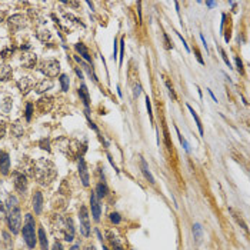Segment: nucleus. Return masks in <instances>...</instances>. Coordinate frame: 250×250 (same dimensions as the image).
Returning a JSON list of instances; mask_svg holds the SVG:
<instances>
[{
	"instance_id": "nucleus-1",
	"label": "nucleus",
	"mask_w": 250,
	"mask_h": 250,
	"mask_svg": "<svg viewBox=\"0 0 250 250\" xmlns=\"http://www.w3.org/2000/svg\"><path fill=\"white\" fill-rule=\"evenodd\" d=\"M22 234H23L26 246L30 250H33L36 247V243H37V236H36V222H34V217L32 216L30 213H27L26 216H24Z\"/></svg>"
},
{
	"instance_id": "nucleus-2",
	"label": "nucleus",
	"mask_w": 250,
	"mask_h": 250,
	"mask_svg": "<svg viewBox=\"0 0 250 250\" xmlns=\"http://www.w3.org/2000/svg\"><path fill=\"white\" fill-rule=\"evenodd\" d=\"M34 174H36V177H37L39 182L44 184L47 180L53 179L54 174H56L53 163L49 162V160L42 159L40 162H37L36 163V166H34Z\"/></svg>"
},
{
	"instance_id": "nucleus-3",
	"label": "nucleus",
	"mask_w": 250,
	"mask_h": 250,
	"mask_svg": "<svg viewBox=\"0 0 250 250\" xmlns=\"http://www.w3.org/2000/svg\"><path fill=\"white\" fill-rule=\"evenodd\" d=\"M7 226H9V230H10L13 234H17L20 232L22 227V212L20 207H13V209H9L7 212Z\"/></svg>"
},
{
	"instance_id": "nucleus-4",
	"label": "nucleus",
	"mask_w": 250,
	"mask_h": 250,
	"mask_svg": "<svg viewBox=\"0 0 250 250\" xmlns=\"http://www.w3.org/2000/svg\"><path fill=\"white\" fill-rule=\"evenodd\" d=\"M39 70L43 73L44 76L47 77H57L60 75V63L54 59H50V60H44L40 63V67Z\"/></svg>"
},
{
	"instance_id": "nucleus-5",
	"label": "nucleus",
	"mask_w": 250,
	"mask_h": 250,
	"mask_svg": "<svg viewBox=\"0 0 250 250\" xmlns=\"http://www.w3.org/2000/svg\"><path fill=\"white\" fill-rule=\"evenodd\" d=\"M79 220H80V233L85 237L90 236V220H89V212L86 206H81L79 210Z\"/></svg>"
},
{
	"instance_id": "nucleus-6",
	"label": "nucleus",
	"mask_w": 250,
	"mask_h": 250,
	"mask_svg": "<svg viewBox=\"0 0 250 250\" xmlns=\"http://www.w3.org/2000/svg\"><path fill=\"white\" fill-rule=\"evenodd\" d=\"M61 230H63L64 242H73L75 240V226H73V220L70 217H61Z\"/></svg>"
},
{
	"instance_id": "nucleus-7",
	"label": "nucleus",
	"mask_w": 250,
	"mask_h": 250,
	"mask_svg": "<svg viewBox=\"0 0 250 250\" xmlns=\"http://www.w3.org/2000/svg\"><path fill=\"white\" fill-rule=\"evenodd\" d=\"M7 24H9V29H10L12 32H19V30H22L23 27H26L27 22H26V17H24L23 14L17 13V14H13V16H10L9 19H7Z\"/></svg>"
},
{
	"instance_id": "nucleus-8",
	"label": "nucleus",
	"mask_w": 250,
	"mask_h": 250,
	"mask_svg": "<svg viewBox=\"0 0 250 250\" xmlns=\"http://www.w3.org/2000/svg\"><path fill=\"white\" fill-rule=\"evenodd\" d=\"M53 105H54V97H51V96H43V97H40L37 100L36 107H37V110L40 113H49L51 110V107H53Z\"/></svg>"
},
{
	"instance_id": "nucleus-9",
	"label": "nucleus",
	"mask_w": 250,
	"mask_h": 250,
	"mask_svg": "<svg viewBox=\"0 0 250 250\" xmlns=\"http://www.w3.org/2000/svg\"><path fill=\"white\" fill-rule=\"evenodd\" d=\"M90 209H91L93 220H95V222H100L101 207H100V202H99V199H97L95 192H91V194H90Z\"/></svg>"
},
{
	"instance_id": "nucleus-10",
	"label": "nucleus",
	"mask_w": 250,
	"mask_h": 250,
	"mask_svg": "<svg viewBox=\"0 0 250 250\" xmlns=\"http://www.w3.org/2000/svg\"><path fill=\"white\" fill-rule=\"evenodd\" d=\"M14 176V189H16L17 193H26L27 190V177L23 174V173H19V172H14L13 173Z\"/></svg>"
},
{
	"instance_id": "nucleus-11",
	"label": "nucleus",
	"mask_w": 250,
	"mask_h": 250,
	"mask_svg": "<svg viewBox=\"0 0 250 250\" xmlns=\"http://www.w3.org/2000/svg\"><path fill=\"white\" fill-rule=\"evenodd\" d=\"M79 176H80V180H81V184L85 187H89L90 184V176H89V172H87V166H86V162L83 157H79Z\"/></svg>"
},
{
	"instance_id": "nucleus-12",
	"label": "nucleus",
	"mask_w": 250,
	"mask_h": 250,
	"mask_svg": "<svg viewBox=\"0 0 250 250\" xmlns=\"http://www.w3.org/2000/svg\"><path fill=\"white\" fill-rule=\"evenodd\" d=\"M16 85L22 95H27V93L34 87V81H33V79L29 77V76H23V77H20L17 80Z\"/></svg>"
},
{
	"instance_id": "nucleus-13",
	"label": "nucleus",
	"mask_w": 250,
	"mask_h": 250,
	"mask_svg": "<svg viewBox=\"0 0 250 250\" xmlns=\"http://www.w3.org/2000/svg\"><path fill=\"white\" fill-rule=\"evenodd\" d=\"M10 170V156L0 150V174H7Z\"/></svg>"
},
{
	"instance_id": "nucleus-14",
	"label": "nucleus",
	"mask_w": 250,
	"mask_h": 250,
	"mask_svg": "<svg viewBox=\"0 0 250 250\" xmlns=\"http://www.w3.org/2000/svg\"><path fill=\"white\" fill-rule=\"evenodd\" d=\"M51 87H53V81H51L50 79H43V80H40L39 83H36L33 89L37 95H42V93H44V91L50 90Z\"/></svg>"
},
{
	"instance_id": "nucleus-15",
	"label": "nucleus",
	"mask_w": 250,
	"mask_h": 250,
	"mask_svg": "<svg viewBox=\"0 0 250 250\" xmlns=\"http://www.w3.org/2000/svg\"><path fill=\"white\" fill-rule=\"evenodd\" d=\"M36 61H37V56L34 53H24L22 56V63L26 69H33L36 66Z\"/></svg>"
},
{
	"instance_id": "nucleus-16",
	"label": "nucleus",
	"mask_w": 250,
	"mask_h": 250,
	"mask_svg": "<svg viewBox=\"0 0 250 250\" xmlns=\"http://www.w3.org/2000/svg\"><path fill=\"white\" fill-rule=\"evenodd\" d=\"M33 210L36 214H40L43 210V194L40 192H34L33 194Z\"/></svg>"
},
{
	"instance_id": "nucleus-17",
	"label": "nucleus",
	"mask_w": 250,
	"mask_h": 250,
	"mask_svg": "<svg viewBox=\"0 0 250 250\" xmlns=\"http://www.w3.org/2000/svg\"><path fill=\"white\" fill-rule=\"evenodd\" d=\"M77 93H79V96H80L81 101H83V105L86 106V109H89V106H90V96H89L87 86H86L85 83H81V85H80V87H79Z\"/></svg>"
},
{
	"instance_id": "nucleus-18",
	"label": "nucleus",
	"mask_w": 250,
	"mask_h": 250,
	"mask_svg": "<svg viewBox=\"0 0 250 250\" xmlns=\"http://www.w3.org/2000/svg\"><path fill=\"white\" fill-rule=\"evenodd\" d=\"M37 239H39V243H40V247L42 250H49V240H47V234L44 232L43 227H39L37 230Z\"/></svg>"
},
{
	"instance_id": "nucleus-19",
	"label": "nucleus",
	"mask_w": 250,
	"mask_h": 250,
	"mask_svg": "<svg viewBox=\"0 0 250 250\" xmlns=\"http://www.w3.org/2000/svg\"><path fill=\"white\" fill-rule=\"evenodd\" d=\"M13 76V71L9 64H2L0 66V81H7L10 80Z\"/></svg>"
},
{
	"instance_id": "nucleus-20",
	"label": "nucleus",
	"mask_w": 250,
	"mask_h": 250,
	"mask_svg": "<svg viewBox=\"0 0 250 250\" xmlns=\"http://www.w3.org/2000/svg\"><path fill=\"white\" fill-rule=\"evenodd\" d=\"M140 167H142V172H143V174H145L146 180H147L150 184H154V177H153V174L150 173L149 166H147V163H146V160L143 159V157L140 159Z\"/></svg>"
},
{
	"instance_id": "nucleus-21",
	"label": "nucleus",
	"mask_w": 250,
	"mask_h": 250,
	"mask_svg": "<svg viewBox=\"0 0 250 250\" xmlns=\"http://www.w3.org/2000/svg\"><path fill=\"white\" fill-rule=\"evenodd\" d=\"M75 49L79 51V53H80V56L85 59L86 61L91 63V56L89 54V50H87V47H86L85 44H83V43H76L75 44Z\"/></svg>"
},
{
	"instance_id": "nucleus-22",
	"label": "nucleus",
	"mask_w": 250,
	"mask_h": 250,
	"mask_svg": "<svg viewBox=\"0 0 250 250\" xmlns=\"http://www.w3.org/2000/svg\"><path fill=\"white\" fill-rule=\"evenodd\" d=\"M193 237H194V240H196V243H202V240H203V227L200 223H194L193 224Z\"/></svg>"
},
{
	"instance_id": "nucleus-23",
	"label": "nucleus",
	"mask_w": 250,
	"mask_h": 250,
	"mask_svg": "<svg viewBox=\"0 0 250 250\" xmlns=\"http://www.w3.org/2000/svg\"><path fill=\"white\" fill-rule=\"evenodd\" d=\"M96 196H97V199L100 200V199H103V197H106L107 196V193H109V187H107V184H106L105 182H100L97 184V187H96Z\"/></svg>"
},
{
	"instance_id": "nucleus-24",
	"label": "nucleus",
	"mask_w": 250,
	"mask_h": 250,
	"mask_svg": "<svg viewBox=\"0 0 250 250\" xmlns=\"http://www.w3.org/2000/svg\"><path fill=\"white\" fill-rule=\"evenodd\" d=\"M187 109H189V112L192 113V117L194 119V122H196V125H197V129H199V133H200V136H203L204 135V130H203V125H202V120H200V117L197 116V113H196V110L192 107L190 105H187Z\"/></svg>"
},
{
	"instance_id": "nucleus-25",
	"label": "nucleus",
	"mask_w": 250,
	"mask_h": 250,
	"mask_svg": "<svg viewBox=\"0 0 250 250\" xmlns=\"http://www.w3.org/2000/svg\"><path fill=\"white\" fill-rule=\"evenodd\" d=\"M36 36H37V39H39L40 42H43V43H46V42H50V40H51V33L47 30V29H40V30H37Z\"/></svg>"
},
{
	"instance_id": "nucleus-26",
	"label": "nucleus",
	"mask_w": 250,
	"mask_h": 250,
	"mask_svg": "<svg viewBox=\"0 0 250 250\" xmlns=\"http://www.w3.org/2000/svg\"><path fill=\"white\" fill-rule=\"evenodd\" d=\"M75 59H76V60L79 61V63L81 64V66H83V69H85V70H86V71H87V73H89V76H90V77L93 79V80H95V81H97V76L95 75V70H93V69H90V67H89V64H86L85 61L81 60L80 57H79V56H75Z\"/></svg>"
},
{
	"instance_id": "nucleus-27",
	"label": "nucleus",
	"mask_w": 250,
	"mask_h": 250,
	"mask_svg": "<svg viewBox=\"0 0 250 250\" xmlns=\"http://www.w3.org/2000/svg\"><path fill=\"white\" fill-rule=\"evenodd\" d=\"M12 132H13V135L16 136V137H22V136H23L24 129H23V126H22L20 123L16 122V123L12 125Z\"/></svg>"
},
{
	"instance_id": "nucleus-28",
	"label": "nucleus",
	"mask_w": 250,
	"mask_h": 250,
	"mask_svg": "<svg viewBox=\"0 0 250 250\" xmlns=\"http://www.w3.org/2000/svg\"><path fill=\"white\" fill-rule=\"evenodd\" d=\"M60 86H61V90L63 91H69V87H70V80H69V76L67 75H60Z\"/></svg>"
},
{
	"instance_id": "nucleus-29",
	"label": "nucleus",
	"mask_w": 250,
	"mask_h": 250,
	"mask_svg": "<svg viewBox=\"0 0 250 250\" xmlns=\"http://www.w3.org/2000/svg\"><path fill=\"white\" fill-rule=\"evenodd\" d=\"M174 130H176V133H177V136H179V140H180V143H182L183 149L186 150L187 153H190V146H189V143H187V140L182 136V133H180V130L177 129V126H174Z\"/></svg>"
},
{
	"instance_id": "nucleus-30",
	"label": "nucleus",
	"mask_w": 250,
	"mask_h": 250,
	"mask_svg": "<svg viewBox=\"0 0 250 250\" xmlns=\"http://www.w3.org/2000/svg\"><path fill=\"white\" fill-rule=\"evenodd\" d=\"M12 105H13V100H12V97H6L3 100V103H2V110H3L4 113H9L12 110Z\"/></svg>"
},
{
	"instance_id": "nucleus-31",
	"label": "nucleus",
	"mask_w": 250,
	"mask_h": 250,
	"mask_svg": "<svg viewBox=\"0 0 250 250\" xmlns=\"http://www.w3.org/2000/svg\"><path fill=\"white\" fill-rule=\"evenodd\" d=\"M17 206H19V200H17L16 196H9V197H7V202H6L7 210L13 209V207H17Z\"/></svg>"
},
{
	"instance_id": "nucleus-32",
	"label": "nucleus",
	"mask_w": 250,
	"mask_h": 250,
	"mask_svg": "<svg viewBox=\"0 0 250 250\" xmlns=\"http://www.w3.org/2000/svg\"><path fill=\"white\" fill-rule=\"evenodd\" d=\"M109 240H110V244H112V249L113 250H125V249H123V246L120 244V242H119L116 237H113L112 234H109Z\"/></svg>"
},
{
	"instance_id": "nucleus-33",
	"label": "nucleus",
	"mask_w": 250,
	"mask_h": 250,
	"mask_svg": "<svg viewBox=\"0 0 250 250\" xmlns=\"http://www.w3.org/2000/svg\"><path fill=\"white\" fill-rule=\"evenodd\" d=\"M39 146H40V149H43V150H47V152H50V140L49 139H42L40 142H39Z\"/></svg>"
},
{
	"instance_id": "nucleus-34",
	"label": "nucleus",
	"mask_w": 250,
	"mask_h": 250,
	"mask_svg": "<svg viewBox=\"0 0 250 250\" xmlns=\"http://www.w3.org/2000/svg\"><path fill=\"white\" fill-rule=\"evenodd\" d=\"M110 222H112L113 224H119L120 222H122V216L119 214L117 212H113V213H110Z\"/></svg>"
},
{
	"instance_id": "nucleus-35",
	"label": "nucleus",
	"mask_w": 250,
	"mask_h": 250,
	"mask_svg": "<svg viewBox=\"0 0 250 250\" xmlns=\"http://www.w3.org/2000/svg\"><path fill=\"white\" fill-rule=\"evenodd\" d=\"M164 83H166V87H167V90H169V95H170V97L173 99V100H176V93H174V89H173V86H172V83H170V80L169 79H166L164 80Z\"/></svg>"
},
{
	"instance_id": "nucleus-36",
	"label": "nucleus",
	"mask_w": 250,
	"mask_h": 250,
	"mask_svg": "<svg viewBox=\"0 0 250 250\" xmlns=\"http://www.w3.org/2000/svg\"><path fill=\"white\" fill-rule=\"evenodd\" d=\"M32 116H33V103H27L26 105V120L30 122Z\"/></svg>"
},
{
	"instance_id": "nucleus-37",
	"label": "nucleus",
	"mask_w": 250,
	"mask_h": 250,
	"mask_svg": "<svg viewBox=\"0 0 250 250\" xmlns=\"http://www.w3.org/2000/svg\"><path fill=\"white\" fill-rule=\"evenodd\" d=\"M123 56H125V39H120V57H119V66L123 63Z\"/></svg>"
},
{
	"instance_id": "nucleus-38",
	"label": "nucleus",
	"mask_w": 250,
	"mask_h": 250,
	"mask_svg": "<svg viewBox=\"0 0 250 250\" xmlns=\"http://www.w3.org/2000/svg\"><path fill=\"white\" fill-rule=\"evenodd\" d=\"M234 61H236V67H237V71H239L240 75H243V73H244L243 63H242V60H240V57H239V56H234Z\"/></svg>"
},
{
	"instance_id": "nucleus-39",
	"label": "nucleus",
	"mask_w": 250,
	"mask_h": 250,
	"mask_svg": "<svg viewBox=\"0 0 250 250\" xmlns=\"http://www.w3.org/2000/svg\"><path fill=\"white\" fill-rule=\"evenodd\" d=\"M13 51H14L13 47H7V49H4V50L0 51V56H2L3 59H6V57H9V56H12V54H13Z\"/></svg>"
},
{
	"instance_id": "nucleus-40",
	"label": "nucleus",
	"mask_w": 250,
	"mask_h": 250,
	"mask_svg": "<svg viewBox=\"0 0 250 250\" xmlns=\"http://www.w3.org/2000/svg\"><path fill=\"white\" fill-rule=\"evenodd\" d=\"M219 51H220V54H222V59L224 60V63H226V66L229 69H232V64H230V60H229V57H227V54H226V51L223 50V49H219Z\"/></svg>"
},
{
	"instance_id": "nucleus-41",
	"label": "nucleus",
	"mask_w": 250,
	"mask_h": 250,
	"mask_svg": "<svg viewBox=\"0 0 250 250\" xmlns=\"http://www.w3.org/2000/svg\"><path fill=\"white\" fill-rule=\"evenodd\" d=\"M146 107H147V113H149V116H150V120H152V123H153V113H152V103H150V99H149V96H146Z\"/></svg>"
},
{
	"instance_id": "nucleus-42",
	"label": "nucleus",
	"mask_w": 250,
	"mask_h": 250,
	"mask_svg": "<svg viewBox=\"0 0 250 250\" xmlns=\"http://www.w3.org/2000/svg\"><path fill=\"white\" fill-rule=\"evenodd\" d=\"M163 42H164V47L166 49H173V42L169 40L167 33H163Z\"/></svg>"
},
{
	"instance_id": "nucleus-43",
	"label": "nucleus",
	"mask_w": 250,
	"mask_h": 250,
	"mask_svg": "<svg viewBox=\"0 0 250 250\" xmlns=\"http://www.w3.org/2000/svg\"><path fill=\"white\" fill-rule=\"evenodd\" d=\"M6 123H4V122H0V140H2V139H3L4 137V136H6Z\"/></svg>"
},
{
	"instance_id": "nucleus-44",
	"label": "nucleus",
	"mask_w": 250,
	"mask_h": 250,
	"mask_svg": "<svg viewBox=\"0 0 250 250\" xmlns=\"http://www.w3.org/2000/svg\"><path fill=\"white\" fill-rule=\"evenodd\" d=\"M142 93V86H140V83H137V85H135V90H133V96L135 97H139V95Z\"/></svg>"
},
{
	"instance_id": "nucleus-45",
	"label": "nucleus",
	"mask_w": 250,
	"mask_h": 250,
	"mask_svg": "<svg viewBox=\"0 0 250 250\" xmlns=\"http://www.w3.org/2000/svg\"><path fill=\"white\" fill-rule=\"evenodd\" d=\"M176 34H177V37H179L180 40L183 42V46H184V49H186V51H187V53H190V49H189V46H187V44H186V40L183 39V36H182V34H180V33H177V32H176Z\"/></svg>"
},
{
	"instance_id": "nucleus-46",
	"label": "nucleus",
	"mask_w": 250,
	"mask_h": 250,
	"mask_svg": "<svg viewBox=\"0 0 250 250\" xmlns=\"http://www.w3.org/2000/svg\"><path fill=\"white\" fill-rule=\"evenodd\" d=\"M51 250H64V249H63V246H61L60 242H57V240H56V242H54V244H53V247H51Z\"/></svg>"
},
{
	"instance_id": "nucleus-47",
	"label": "nucleus",
	"mask_w": 250,
	"mask_h": 250,
	"mask_svg": "<svg viewBox=\"0 0 250 250\" xmlns=\"http://www.w3.org/2000/svg\"><path fill=\"white\" fill-rule=\"evenodd\" d=\"M117 40L115 39V43H113V59H116L117 57Z\"/></svg>"
},
{
	"instance_id": "nucleus-48",
	"label": "nucleus",
	"mask_w": 250,
	"mask_h": 250,
	"mask_svg": "<svg viewBox=\"0 0 250 250\" xmlns=\"http://www.w3.org/2000/svg\"><path fill=\"white\" fill-rule=\"evenodd\" d=\"M194 53H196V57H197V60H199V63L200 64H204V61H203V59H202V56H200V53H199V50H197V49H194Z\"/></svg>"
},
{
	"instance_id": "nucleus-49",
	"label": "nucleus",
	"mask_w": 250,
	"mask_h": 250,
	"mask_svg": "<svg viewBox=\"0 0 250 250\" xmlns=\"http://www.w3.org/2000/svg\"><path fill=\"white\" fill-rule=\"evenodd\" d=\"M200 39H202V42H203V46H204V49H206V51L209 53V47H207V43H206V39H204V36H203L202 33H200Z\"/></svg>"
},
{
	"instance_id": "nucleus-50",
	"label": "nucleus",
	"mask_w": 250,
	"mask_h": 250,
	"mask_svg": "<svg viewBox=\"0 0 250 250\" xmlns=\"http://www.w3.org/2000/svg\"><path fill=\"white\" fill-rule=\"evenodd\" d=\"M75 71H76V75L79 76V79H81V80H83V73H81V70H80V69H79V67H76V69H75Z\"/></svg>"
},
{
	"instance_id": "nucleus-51",
	"label": "nucleus",
	"mask_w": 250,
	"mask_h": 250,
	"mask_svg": "<svg viewBox=\"0 0 250 250\" xmlns=\"http://www.w3.org/2000/svg\"><path fill=\"white\" fill-rule=\"evenodd\" d=\"M69 250H81V249H80V244L76 243V244H73V246H71Z\"/></svg>"
},
{
	"instance_id": "nucleus-52",
	"label": "nucleus",
	"mask_w": 250,
	"mask_h": 250,
	"mask_svg": "<svg viewBox=\"0 0 250 250\" xmlns=\"http://www.w3.org/2000/svg\"><path fill=\"white\" fill-rule=\"evenodd\" d=\"M207 91H209V95H210V96H212V99H213V100H214V101H216V103H217V99H216V96L213 95V91H212V90H210V89H207Z\"/></svg>"
},
{
	"instance_id": "nucleus-53",
	"label": "nucleus",
	"mask_w": 250,
	"mask_h": 250,
	"mask_svg": "<svg viewBox=\"0 0 250 250\" xmlns=\"http://www.w3.org/2000/svg\"><path fill=\"white\" fill-rule=\"evenodd\" d=\"M206 6L207 7H214L216 6V3H214V2H206Z\"/></svg>"
},
{
	"instance_id": "nucleus-54",
	"label": "nucleus",
	"mask_w": 250,
	"mask_h": 250,
	"mask_svg": "<svg viewBox=\"0 0 250 250\" xmlns=\"http://www.w3.org/2000/svg\"><path fill=\"white\" fill-rule=\"evenodd\" d=\"M4 210H6V207H4V204H3V202H2V200H0V212H2V213H3V212H4Z\"/></svg>"
},
{
	"instance_id": "nucleus-55",
	"label": "nucleus",
	"mask_w": 250,
	"mask_h": 250,
	"mask_svg": "<svg viewBox=\"0 0 250 250\" xmlns=\"http://www.w3.org/2000/svg\"><path fill=\"white\" fill-rule=\"evenodd\" d=\"M86 250H96V247L93 246V244H89V246L86 247Z\"/></svg>"
},
{
	"instance_id": "nucleus-56",
	"label": "nucleus",
	"mask_w": 250,
	"mask_h": 250,
	"mask_svg": "<svg viewBox=\"0 0 250 250\" xmlns=\"http://www.w3.org/2000/svg\"><path fill=\"white\" fill-rule=\"evenodd\" d=\"M117 93H119V96L122 97V90H120V86H117Z\"/></svg>"
},
{
	"instance_id": "nucleus-57",
	"label": "nucleus",
	"mask_w": 250,
	"mask_h": 250,
	"mask_svg": "<svg viewBox=\"0 0 250 250\" xmlns=\"http://www.w3.org/2000/svg\"><path fill=\"white\" fill-rule=\"evenodd\" d=\"M101 244H103V243H101ZM103 250H110V249H109L107 246H105V244H103Z\"/></svg>"
}]
</instances>
